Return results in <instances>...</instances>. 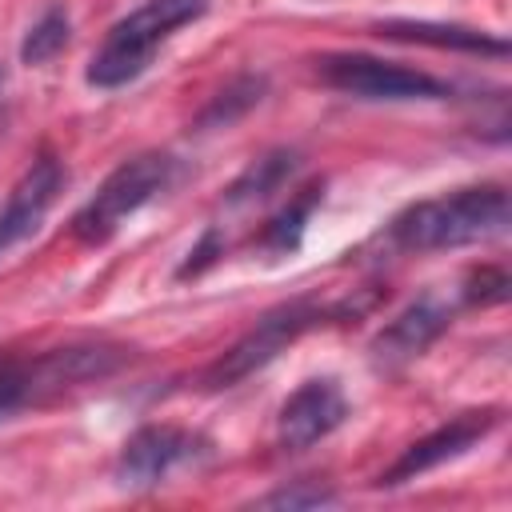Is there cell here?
I'll use <instances>...</instances> for the list:
<instances>
[{"mask_svg": "<svg viewBox=\"0 0 512 512\" xmlns=\"http://www.w3.org/2000/svg\"><path fill=\"white\" fill-rule=\"evenodd\" d=\"M508 228V188L504 184H472L432 200L408 204L392 224L388 240L400 252H444L464 248Z\"/></svg>", "mask_w": 512, "mask_h": 512, "instance_id": "1", "label": "cell"}, {"mask_svg": "<svg viewBox=\"0 0 512 512\" xmlns=\"http://www.w3.org/2000/svg\"><path fill=\"white\" fill-rule=\"evenodd\" d=\"M208 12V0H148L136 12H128L124 20H116L104 36V44L92 52L88 60V84L96 88H120L128 80H136L156 48L184 24L200 20Z\"/></svg>", "mask_w": 512, "mask_h": 512, "instance_id": "2", "label": "cell"}, {"mask_svg": "<svg viewBox=\"0 0 512 512\" xmlns=\"http://www.w3.org/2000/svg\"><path fill=\"white\" fill-rule=\"evenodd\" d=\"M352 312H356L352 304H320L312 296H300V300H288V304L268 308L220 360L208 364L204 388H232V384L248 380L252 372H260L264 364H272L288 344H296L304 332H312V328H320L328 320H344Z\"/></svg>", "mask_w": 512, "mask_h": 512, "instance_id": "3", "label": "cell"}, {"mask_svg": "<svg viewBox=\"0 0 512 512\" xmlns=\"http://www.w3.org/2000/svg\"><path fill=\"white\" fill-rule=\"evenodd\" d=\"M176 172H180V164L168 152H140V156L124 160L120 168H112L108 180L96 188V196L76 212V220H72L76 240L104 244L132 212H140L152 196L172 188Z\"/></svg>", "mask_w": 512, "mask_h": 512, "instance_id": "4", "label": "cell"}, {"mask_svg": "<svg viewBox=\"0 0 512 512\" xmlns=\"http://www.w3.org/2000/svg\"><path fill=\"white\" fill-rule=\"evenodd\" d=\"M316 76L348 96L360 100H440L448 96V84L420 72L404 68L396 60L364 56V52H324L316 56Z\"/></svg>", "mask_w": 512, "mask_h": 512, "instance_id": "5", "label": "cell"}, {"mask_svg": "<svg viewBox=\"0 0 512 512\" xmlns=\"http://www.w3.org/2000/svg\"><path fill=\"white\" fill-rule=\"evenodd\" d=\"M208 448L212 444L192 428L144 424L124 440V448L116 456V484L120 488H152V484L168 480L176 468H188L200 456H208Z\"/></svg>", "mask_w": 512, "mask_h": 512, "instance_id": "6", "label": "cell"}, {"mask_svg": "<svg viewBox=\"0 0 512 512\" xmlns=\"http://www.w3.org/2000/svg\"><path fill=\"white\" fill-rule=\"evenodd\" d=\"M496 424H500V412H496V408L452 416V420L440 424L436 432L412 440V444L396 456V464H388V468L380 472L376 484H380V488H396V484H404V480H416V476H424V472H432V468H440V464L464 456V452H468L472 444H480Z\"/></svg>", "mask_w": 512, "mask_h": 512, "instance_id": "7", "label": "cell"}, {"mask_svg": "<svg viewBox=\"0 0 512 512\" xmlns=\"http://www.w3.org/2000/svg\"><path fill=\"white\" fill-rule=\"evenodd\" d=\"M348 416V400L344 388L332 376H316L304 380L280 408L276 416V440L284 452H304L316 440H324L328 432H336Z\"/></svg>", "mask_w": 512, "mask_h": 512, "instance_id": "8", "label": "cell"}, {"mask_svg": "<svg viewBox=\"0 0 512 512\" xmlns=\"http://www.w3.org/2000/svg\"><path fill=\"white\" fill-rule=\"evenodd\" d=\"M452 324V308L440 300V296H420L412 300L404 312H396L368 344V356L376 368H400L416 356H424Z\"/></svg>", "mask_w": 512, "mask_h": 512, "instance_id": "9", "label": "cell"}, {"mask_svg": "<svg viewBox=\"0 0 512 512\" xmlns=\"http://www.w3.org/2000/svg\"><path fill=\"white\" fill-rule=\"evenodd\" d=\"M60 188H64V164L52 152L36 156L28 164V172L16 180V188L8 192L4 208H0V256L40 228V220L56 204Z\"/></svg>", "mask_w": 512, "mask_h": 512, "instance_id": "10", "label": "cell"}, {"mask_svg": "<svg viewBox=\"0 0 512 512\" xmlns=\"http://www.w3.org/2000/svg\"><path fill=\"white\" fill-rule=\"evenodd\" d=\"M376 36L428 44V48H452V52H476V56H508V40L492 36L484 28L468 24H436V20H380Z\"/></svg>", "mask_w": 512, "mask_h": 512, "instance_id": "11", "label": "cell"}, {"mask_svg": "<svg viewBox=\"0 0 512 512\" xmlns=\"http://www.w3.org/2000/svg\"><path fill=\"white\" fill-rule=\"evenodd\" d=\"M296 168H300V156H296L292 148H272V152H264L260 160H252V164L228 184L224 200H228L232 208L252 204V200H268L272 192H280V188L292 180Z\"/></svg>", "mask_w": 512, "mask_h": 512, "instance_id": "12", "label": "cell"}, {"mask_svg": "<svg viewBox=\"0 0 512 512\" xmlns=\"http://www.w3.org/2000/svg\"><path fill=\"white\" fill-rule=\"evenodd\" d=\"M268 92V80L260 72H244L236 80H228L196 116V132H212V128H228L236 124L244 112H252Z\"/></svg>", "mask_w": 512, "mask_h": 512, "instance_id": "13", "label": "cell"}, {"mask_svg": "<svg viewBox=\"0 0 512 512\" xmlns=\"http://www.w3.org/2000/svg\"><path fill=\"white\" fill-rule=\"evenodd\" d=\"M320 196H324V184H320V180L308 184V188H300V196H292V200L264 224V232H260V248L272 252V256H288V252H296L300 240H304L308 216H312V208L320 204Z\"/></svg>", "mask_w": 512, "mask_h": 512, "instance_id": "14", "label": "cell"}, {"mask_svg": "<svg viewBox=\"0 0 512 512\" xmlns=\"http://www.w3.org/2000/svg\"><path fill=\"white\" fill-rule=\"evenodd\" d=\"M68 36H72V16L64 4H52L40 12V20L24 32L20 40V60L24 64H48L56 60L64 48H68Z\"/></svg>", "mask_w": 512, "mask_h": 512, "instance_id": "15", "label": "cell"}, {"mask_svg": "<svg viewBox=\"0 0 512 512\" xmlns=\"http://www.w3.org/2000/svg\"><path fill=\"white\" fill-rule=\"evenodd\" d=\"M40 396V380H36V360H12L0 356V420L12 416L16 408H24L28 400Z\"/></svg>", "mask_w": 512, "mask_h": 512, "instance_id": "16", "label": "cell"}, {"mask_svg": "<svg viewBox=\"0 0 512 512\" xmlns=\"http://www.w3.org/2000/svg\"><path fill=\"white\" fill-rule=\"evenodd\" d=\"M336 500V488L332 484H320V480H292L268 496L256 500V508H280V512H296V508H320V504H332Z\"/></svg>", "mask_w": 512, "mask_h": 512, "instance_id": "17", "label": "cell"}, {"mask_svg": "<svg viewBox=\"0 0 512 512\" xmlns=\"http://www.w3.org/2000/svg\"><path fill=\"white\" fill-rule=\"evenodd\" d=\"M508 296V272L496 264H480L464 280V300L468 304H500Z\"/></svg>", "mask_w": 512, "mask_h": 512, "instance_id": "18", "label": "cell"}, {"mask_svg": "<svg viewBox=\"0 0 512 512\" xmlns=\"http://www.w3.org/2000/svg\"><path fill=\"white\" fill-rule=\"evenodd\" d=\"M220 252H224V244H220L216 228H208V232H204V240H200V244L188 252V260L180 264V272H176V276H180V280H188V276H200V272H204V268H208V264H212Z\"/></svg>", "mask_w": 512, "mask_h": 512, "instance_id": "19", "label": "cell"}]
</instances>
